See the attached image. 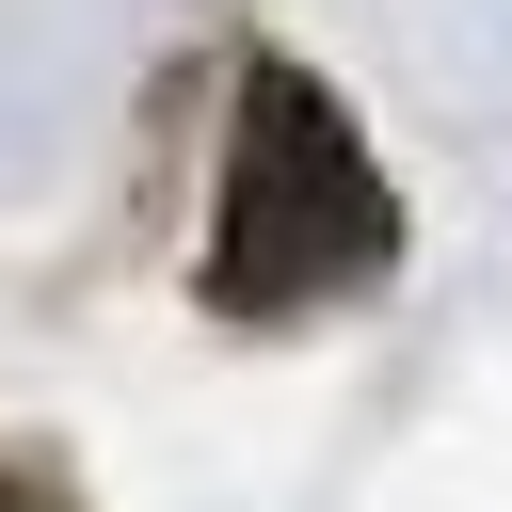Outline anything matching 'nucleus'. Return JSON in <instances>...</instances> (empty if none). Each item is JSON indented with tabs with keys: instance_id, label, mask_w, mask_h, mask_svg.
<instances>
[{
	"instance_id": "1",
	"label": "nucleus",
	"mask_w": 512,
	"mask_h": 512,
	"mask_svg": "<svg viewBox=\"0 0 512 512\" xmlns=\"http://www.w3.org/2000/svg\"><path fill=\"white\" fill-rule=\"evenodd\" d=\"M400 256V208L352 144V112L304 80V64H256L240 80V128H224V208H208V288L240 320H288V304H336Z\"/></svg>"
}]
</instances>
